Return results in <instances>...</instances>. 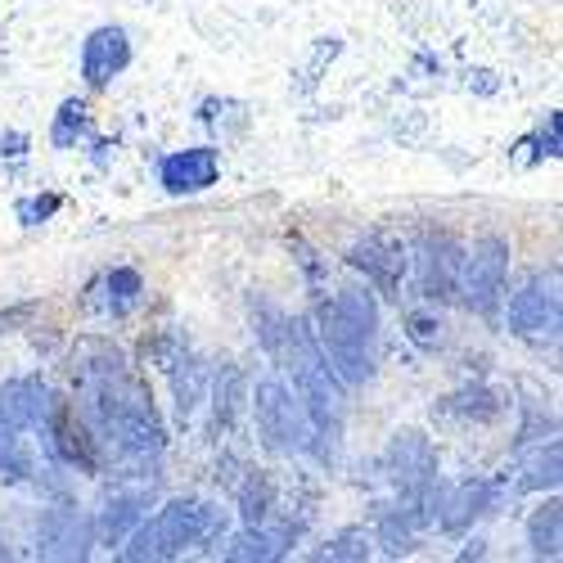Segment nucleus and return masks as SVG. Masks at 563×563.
<instances>
[{
    "label": "nucleus",
    "instance_id": "1",
    "mask_svg": "<svg viewBox=\"0 0 563 563\" xmlns=\"http://www.w3.org/2000/svg\"><path fill=\"white\" fill-rule=\"evenodd\" d=\"M324 356L334 361L339 379L365 384L374 365H379V311H374L369 294L343 289L330 311H324V330H320Z\"/></svg>",
    "mask_w": 563,
    "mask_h": 563
},
{
    "label": "nucleus",
    "instance_id": "2",
    "mask_svg": "<svg viewBox=\"0 0 563 563\" xmlns=\"http://www.w3.org/2000/svg\"><path fill=\"white\" fill-rule=\"evenodd\" d=\"M289 369H294V388L302 397V410L311 419L316 438H339L343 429V388L334 384V369L324 365L320 347L302 324H289Z\"/></svg>",
    "mask_w": 563,
    "mask_h": 563
},
{
    "label": "nucleus",
    "instance_id": "3",
    "mask_svg": "<svg viewBox=\"0 0 563 563\" xmlns=\"http://www.w3.org/2000/svg\"><path fill=\"white\" fill-rule=\"evenodd\" d=\"M221 532V514L203 500H172L154 523H140L131 545H126V559H172L180 550H190L208 537Z\"/></svg>",
    "mask_w": 563,
    "mask_h": 563
},
{
    "label": "nucleus",
    "instance_id": "4",
    "mask_svg": "<svg viewBox=\"0 0 563 563\" xmlns=\"http://www.w3.org/2000/svg\"><path fill=\"white\" fill-rule=\"evenodd\" d=\"M257 429L266 433V442L275 451H311L316 446V429H311L302 401H294L279 379L257 384Z\"/></svg>",
    "mask_w": 563,
    "mask_h": 563
},
{
    "label": "nucleus",
    "instance_id": "5",
    "mask_svg": "<svg viewBox=\"0 0 563 563\" xmlns=\"http://www.w3.org/2000/svg\"><path fill=\"white\" fill-rule=\"evenodd\" d=\"M509 320L523 339H554L559 334V275H532L514 294Z\"/></svg>",
    "mask_w": 563,
    "mask_h": 563
},
{
    "label": "nucleus",
    "instance_id": "6",
    "mask_svg": "<svg viewBox=\"0 0 563 563\" xmlns=\"http://www.w3.org/2000/svg\"><path fill=\"white\" fill-rule=\"evenodd\" d=\"M505 266H509V249L500 240H483L474 249L468 271H464V298H468V307H478V311L496 307L500 285H505Z\"/></svg>",
    "mask_w": 563,
    "mask_h": 563
},
{
    "label": "nucleus",
    "instance_id": "7",
    "mask_svg": "<svg viewBox=\"0 0 563 563\" xmlns=\"http://www.w3.org/2000/svg\"><path fill=\"white\" fill-rule=\"evenodd\" d=\"M36 550L45 559H81L90 550V523L77 509H45L36 523Z\"/></svg>",
    "mask_w": 563,
    "mask_h": 563
},
{
    "label": "nucleus",
    "instance_id": "8",
    "mask_svg": "<svg viewBox=\"0 0 563 563\" xmlns=\"http://www.w3.org/2000/svg\"><path fill=\"white\" fill-rule=\"evenodd\" d=\"M131 64V41L122 27H100L81 51V73L90 86H109Z\"/></svg>",
    "mask_w": 563,
    "mask_h": 563
},
{
    "label": "nucleus",
    "instance_id": "9",
    "mask_svg": "<svg viewBox=\"0 0 563 563\" xmlns=\"http://www.w3.org/2000/svg\"><path fill=\"white\" fill-rule=\"evenodd\" d=\"M217 180V154L212 150H185L163 163V185L172 195H195Z\"/></svg>",
    "mask_w": 563,
    "mask_h": 563
},
{
    "label": "nucleus",
    "instance_id": "10",
    "mask_svg": "<svg viewBox=\"0 0 563 563\" xmlns=\"http://www.w3.org/2000/svg\"><path fill=\"white\" fill-rule=\"evenodd\" d=\"M393 464H397V478H401V487L406 492H424V487H433V451H429V442L419 438V433H397V442H393Z\"/></svg>",
    "mask_w": 563,
    "mask_h": 563
},
{
    "label": "nucleus",
    "instance_id": "11",
    "mask_svg": "<svg viewBox=\"0 0 563 563\" xmlns=\"http://www.w3.org/2000/svg\"><path fill=\"white\" fill-rule=\"evenodd\" d=\"M145 509H150V496H145V492H122V496H113V500L104 505V514H100V537H104L109 545H118L140 519H145Z\"/></svg>",
    "mask_w": 563,
    "mask_h": 563
},
{
    "label": "nucleus",
    "instance_id": "12",
    "mask_svg": "<svg viewBox=\"0 0 563 563\" xmlns=\"http://www.w3.org/2000/svg\"><path fill=\"white\" fill-rule=\"evenodd\" d=\"M45 415H51V410H45ZM51 446H55V455H64L68 464L96 468V451H90V442H86L81 429H73L68 410H55V415H51Z\"/></svg>",
    "mask_w": 563,
    "mask_h": 563
},
{
    "label": "nucleus",
    "instance_id": "13",
    "mask_svg": "<svg viewBox=\"0 0 563 563\" xmlns=\"http://www.w3.org/2000/svg\"><path fill=\"white\" fill-rule=\"evenodd\" d=\"M32 474V455L23 446V433H0V478L23 483Z\"/></svg>",
    "mask_w": 563,
    "mask_h": 563
},
{
    "label": "nucleus",
    "instance_id": "14",
    "mask_svg": "<svg viewBox=\"0 0 563 563\" xmlns=\"http://www.w3.org/2000/svg\"><path fill=\"white\" fill-rule=\"evenodd\" d=\"M559 523H563V514H559V505H545V509H537V519L528 523V541H532V550L537 554H559Z\"/></svg>",
    "mask_w": 563,
    "mask_h": 563
},
{
    "label": "nucleus",
    "instance_id": "15",
    "mask_svg": "<svg viewBox=\"0 0 563 563\" xmlns=\"http://www.w3.org/2000/svg\"><path fill=\"white\" fill-rule=\"evenodd\" d=\"M519 487H559V442L541 446L528 464H523V483Z\"/></svg>",
    "mask_w": 563,
    "mask_h": 563
},
{
    "label": "nucleus",
    "instance_id": "16",
    "mask_svg": "<svg viewBox=\"0 0 563 563\" xmlns=\"http://www.w3.org/2000/svg\"><path fill=\"white\" fill-rule=\"evenodd\" d=\"M86 126H90V118H86V104L68 100V104L59 109V122H55V145H59V150H68V145H73V140H77Z\"/></svg>",
    "mask_w": 563,
    "mask_h": 563
},
{
    "label": "nucleus",
    "instance_id": "17",
    "mask_svg": "<svg viewBox=\"0 0 563 563\" xmlns=\"http://www.w3.org/2000/svg\"><path fill=\"white\" fill-rule=\"evenodd\" d=\"M279 550V537H266V532H244L240 541L230 545V559H275Z\"/></svg>",
    "mask_w": 563,
    "mask_h": 563
},
{
    "label": "nucleus",
    "instance_id": "18",
    "mask_svg": "<svg viewBox=\"0 0 563 563\" xmlns=\"http://www.w3.org/2000/svg\"><path fill=\"white\" fill-rule=\"evenodd\" d=\"M487 496H492V487H483V483H478V487H464L460 500L451 505L455 514H446V528H464V523H468V514H483Z\"/></svg>",
    "mask_w": 563,
    "mask_h": 563
},
{
    "label": "nucleus",
    "instance_id": "19",
    "mask_svg": "<svg viewBox=\"0 0 563 563\" xmlns=\"http://www.w3.org/2000/svg\"><path fill=\"white\" fill-rule=\"evenodd\" d=\"M135 298H140V275L135 271H113L109 275V302H113V311H131Z\"/></svg>",
    "mask_w": 563,
    "mask_h": 563
},
{
    "label": "nucleus",
    "instance_id": "20",
    "mask_svg": "<svg viewBox=\"0 0 563 563\" xmlns=\"http://www.w3.org/2000/svg\"><path fill=\"white\" fill-rule=\"evenodd\" d=\"M410 339H415L419 347H438V343H442V320H433V316H410Z\"/></svg>",
    "mask_w": 563,
    "mask_h": 563
},
{
    "label": "nucleus",
    "instance_id": "21",
    "mask_svg": "<svg viewBox=\"0 0 563 563\" xmlns=\"http://www.w3.org/2000/svg\"><path fill=\"white\" fill-rule=\"evenodd\" d=\"M59 208V199L55 195H45V199H32V203H19V217L32 225V221H41V217H51Z\"/></svg>",
    "mask_w": 563,
    "mask_h": 563
},
{
    "label": "nucleus",
    "instance_id": "22",
    "mask_svg": "<svg viewBox=\"0 0 563 563\" xmlns=\"http://www.w3.org/2000/svg\"><path fill=\"white\" fill-rule=\"evenodd\" d=\"M541 154H550V158H559V113H550V122H545V135H541Z\"/></svg>",
    "mask_w": 563,
    "mask_h": 563
},
{
    "label": "nucleus",
    "instance_id": "23",
    "mask_svg": "<svg viewBox=\"0 0 563 563\" xmlns=\"http://www.w3.org/2000/svg\"><path fill=\"white\" fill-rule=\"evenodd\" d=\"M32 311L27 307H19V311H5V316H0V330H10V324H19V320H27Z\"/></svg>",
    "mask_w": 563,
    "mask_h": 563
},
{
    "label": "nucleus",
    "instance_id": "24",
    "mask_svg": "<svg viewBox=\"0 0 563 563\" xmlns=\"http://www.w3.org/2000/svg\"><path fill=\"white\" fill-rule=\"evenodd\" d=\"M0 559H5V545H0Z\"/></svg>",
    "mask_w": 563,
    "mask_h": 563
}]
</instances>
